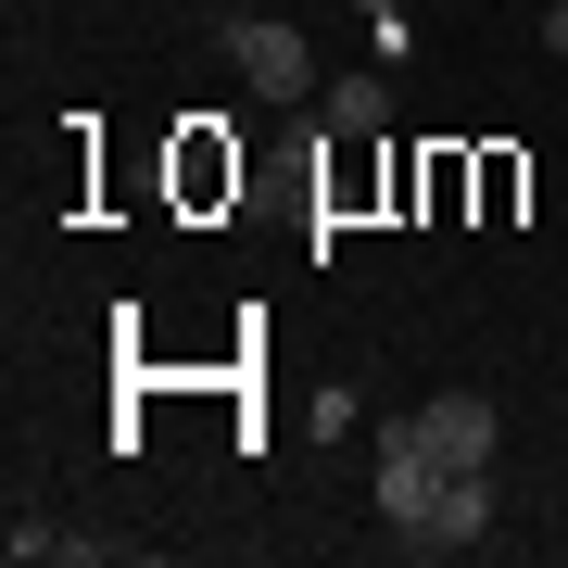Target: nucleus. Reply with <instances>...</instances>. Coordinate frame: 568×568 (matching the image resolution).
<instances>
[{"instance_id": "nucleus-2", "label": "nucleus", "mask_w": 568, "mask_h": 568, "mask_svg": "<svg viewBox=\"0 0 568 568\" xmlns=\"http://www.w3.org/2000/svg\"><path fill=\"white\" fill-rule=\"evenodd\" d=\"M443 480H455V467L429 455V429H417V417H405V429H379V530H392V544H417V530H429Z\"/></svg>"}, {"instance_id": "nucleus-3", "label": "nucleus", "mask_w": 568, "mask_h": 568, "mask_svg": "<svg viewBox=\"0 0 568 568\" xmlns=\"http://www.w3.org/2000/svg\"><path fill=\"white\" fill-rule=\"evenodd\" d=\"M480 544H493V467H455L443 506H429V530H417L405 556H480Z\"/></svg>"}, {"instance_id": "nucleus-4", "label": "nucleus", "mask_w": 568, "mask_h": 568, "mask_svg": "<svg viewBox=\"0 0 568 568\" xmlns=\"http://www.w3.org/2000/svg\"><path fill=\"white\" fill-rule=\"evenodd\" d=\"M417 429H429V455H443V467H493V443H506V417H493L480 392H429Z\"/></svg>"}, {"instance_id": "nucleus-7", "label": "nucleus", "mask_w": 568, "mask_h": 568, "mask_svg": "<svg viewBox=\"0 0 568 568\" xmlns=\"http://www.w3.org/2000/svg\"><path fill=\"white\" fill-rule=\"evenodd\" d=\"M0 556H13V568H39V556H63V530H51V518H13V530H0Z\"/></svg>"}, {"instance_id": "nucleus-1", "label": "nucleus", "mask_w": 568, "mask_h": 568, "mask_svg": "<svg viewBox=\"0 0 568 568\" xmlns=\"http://www.w3.org/2000/svg\"><path fill=\"white\" fill-rule=\"evenodd\" d=\"M215 39H227V63H241L253 102H304V89H316V39H304V26H278L265 0H253V13H227Z\"/></svg>"}, {"instance_id": "nucleus-6", "label": "nucleus", "mask_w": 568, "mask_h": 568, "mask_svg": "<svg viewBox=\"0 0 568 568\" xmlns=\"http://www.w3.org/2000/svg\"><path fill=\"white\" fill-rule=\"evenodd\" d=\"M354 26H366V51H379V63H405V51H417V26H405V0H354Z\"/></svg>"}, {"instance_id": "nucleus-8", "label": "nucleus", "mask_w": 568, "mask_h": 568, "mask_svg": "<svg viewBox=\"0 0 568 568\" xmlns=\"http://www.w3.org/2000/svg\"><path fill=\"white\" fill-rule=\"evenodd\" d=\"M544 51H556V63H568V0H544Z\"/></svg>"}, {"instance_id": "nucleus-5", "label": "nucleus", "mask_w": 568, "mask_h": 568, "mask_svg": "<svg viewBox=\"0 0 568 568\" xmlns=\"http://www.w3.org/2000/svg\"><path fill=\"white\" fill-rule=\"evenodd\" d=\"M328 126H342V140H379V126H392V89L379 77H328Z\"/></svg>"}]
</instances>
